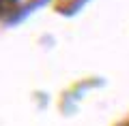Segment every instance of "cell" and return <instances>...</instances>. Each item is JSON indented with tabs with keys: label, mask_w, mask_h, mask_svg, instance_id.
<instances>
[{
	"label": "cell",
	"mask_w": 129,
	"mask_h": 126,
	"mask_svg": "<svg viewBox=\"0 0 129 126\" xmlns=\"http://www.w3.org/2000/svg\"><path fill=\"white\" fill-rule=\"evenodd\" d=\"M86 2H88V0H56V2H54V11L69 17V15H75Z\"/></svg>",
	"instance_id": "6da1fadb"
},
{
	"label": "cell",
	"mask_w": 129,
	"mask_h": 126,
	"mask_svg": "<svg viewBox=\"0 0 129 126\" xmlns=\"http://www.w3.org/2000/svg\"><path fill=\"white\" fill-rule=\"evenodd\" d=\"M17 2L19 0H0V19L11 22V15L17 11Z\"/></svg>",
	"instance_id": "7a4b0ae2"
},
{
	"label": "cell",
	"mask_w": 129,
	"mask_h": 126,
	"mask_svg": "<svg viewBox=\"0 0 129 126\" xmlns=\"http://www.w3.org/2000/svg\"><path fill=\"white\" fill-rule=\"evenodd\" d=\"M118 126H129V120H127V122H123V124H118Z\"/></svg>",
	"instance_id": "3957f363"
}]
</instances>
